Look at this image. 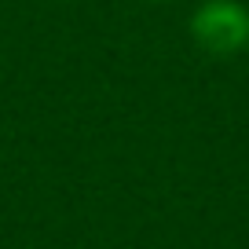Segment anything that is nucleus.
<instances>
[{"mask_svg":"<svg viewBox=\"0 0 249 249\" xmlns=\"http://www.w3.org/2000/svg\"><path fill=\"white\" fill-rule=\"evenodd\" d=\"M195 44L209 55H238L249 48V8L242 0H205L187 22Z\"/></svg>","mask_w":249,"mask_h":249,"instance_id":"f257e3e1","label":"nucleus"},{"mask_svg":"<svg viewBox=\"0 0 249 249\" xmlns=\"http://www.w3.org/2000/svg\"><path fill=\"white\" fill-rule=\"evenodd\" d=\"M140 4H169V0H140Z\"/></svg>","mask_w":249,"mask_h":249,"instance_id":"f03ea898","label":"nucleus"}]
</instances>
